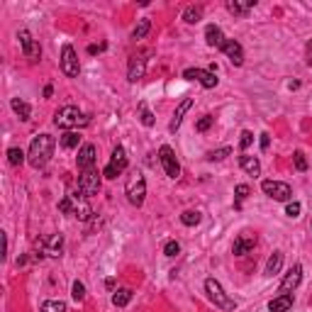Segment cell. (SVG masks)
<instances>
[{
  "label": "cell",
  "mask_w": 312,
  "mask_h": 312,
  "mask_svg": "<svg viewBox=\"0 0 312 312\" xmlns=\"http://www.w3.org/2000/svg\"><path fill=\"white\" fill-rule=\"evenodd\" d=\"M51 154H54V137L51 134H37L30 144L27 161H30L32 168H44L49 163Z\"/></svg>",
  "instance_id": "1"
},
{
  "label": "cell",
  "mask_w": 312,
  "mask_h": 312,
  "mask_svg": "<svg viewBox=\"0 0 312 312\" xmlns=\"http://www.w3.org/2000/svg\"><path fill=\"white\" fill-rule=\"evenodd\" d=\"M88 122H90V117L83 115L76 105H66V108H61V110L56 113V117H54V124L61 127V129H69V132H74L76 127H85Z\"/></svg>",
  "instance_id": "2"
},
{
  "label": "cell",
  "mask_w": 312,
  "mask_h": 312,
  "mask_svg": "<svg viewBox=\"0 0 312 312\" xmlns=\"http://www.w3.org/2000/svg\"><path fill=\"white\" fill-rule=\"evenodd\" d=\"M124 193H127L129 205H134V207H139L144 202V197H147V181H144V176L139 171L129 176V181L124 186Z\"/></svg>",
  "instance_id": "3"
},
{
  "label": "cell",
  "mask_w": 312,
  "mask_h": 312,
  "mask_svg": "<svg viewBox=\"0 0 312 312\" xmlns=\"http://www.w3.org/2000/svg\"><path fill=\"white\" fill-rule=\"evenodd\" d=\"M205 293H207V298H210L220 310H234V308H236V303L225 293V288H222L215 278H207V280H205Z\"/></svg>",
  "instance_id": "4"
},
{
  "label": "cell",
  "mask_w": 312,
  "mask_h": 312,
  "mask_svg": "<svg viewBox=\"0 0 312 312\" xmlns=\"http://www.w3.org/2000/svg\"><path fill=\"white\" fill-rule=\"evenodd\" d=\"M78 193L83 195V197H90V195L100 193V173L95 168L80 173V178H78Z\"/></svg>",
  "instance_id": "5"
},
{
  "label": "cell",
  "mask_w": 312,
  "mask_h": 312,
  "mask_svg": "<svg viewBox=\"0 0 312 312\" xmlns=\"http://www.w3.org/2000/svg\"><path fill=\"white\" fill-rule=\"evenodd\" d=\"M61 71H64L69 78H76L78 74H80V64H78L76 49H74L71 44H64V49H61Z\"/></svg>",
  "instance_id": "6"
},
{
  "label": "cell",
  "mask_w": 312,
  "mask_h": 312,
  "mask_svg": "<svg viewBox=\"0 0 312 312\" xmlns=\"http://www.w3.org/2000/svg\"><path fill=\"white\" fill-rule=\"evenodd\" d=\"M158 158H161V166H163L166 176L176 181V178L181 176V163H178V158L173 154V149H171V147H161V149H158Z\"/></svg>",
  "instance_id": "7"
},
{
  "label": "cell",
  "mask_w": 312,
  "mask_h": 312,
  "mask_svg": "<svg viewBox=\"0 0 312 312\" xmlns=\"http://www.w3.org/2000/svg\"><path fill=\"white\" fill-rule=\"evenodd\" d=\"M261 188H264V193L269 195V197L278 200V202H288V200L293 197L290 186H288V183H280V181H264Z\"/></svg>",
  "instance_id": "8"
},
{
  "label": "cell",
  "mask_w": 312,
  "mask_h": 312,
  "mask_svg": "<svg viewBox=\"0 0 312 312\" xmlns=\"http://www.w3.org/2000/svg\"><path fill=\"white\" fill-rule=\"evenodd\" d=\"M124 168H127V152H124L122 147H115L113 158H110V163L105 166L103 176H105V178H117V176H119Z\"/></svg>",
  "instance_id": "9"
},
{
  "label": "cell",
  "mask_w": 312,
  "mask_h": 312,
  "mask_svg": "<svg viewBox=\"0 0 312 312\" xmlns=\"http://www.w3.org/2000/svg\"><path fill=\"white\" fill-rule=\"evenodd\" d=\"M183 78L186 80H197L202 88H215L217 85V76L212 71H205V69H186Z\"/></svg>",
  "instance_id": "10"
},
{
  "label": "cell",
  "mask_w": 312,
  "mask_h": 312,
  "mask_svg": "<svg viewBox=\"0 0 312 312\" xmlns=\"http://www.w3.org/2000/svg\"><path fill=\"white\" fill-rule=\"evenodd\" d=\"M300 280H303V266H300V264H295L290 271L285 273V278L280 280V295L293 293V290L300 285Z\"/></svg>",
  "instance_id": "11"
},
{
  "label": "cell",
  "mask_w": 312,
  "mask_h": 312,
  "mask_svg": "<svg viewBox=\"0 0 312 312\" xmlns=\"http://www.w3.org/2000/svg\"><path fill=\"white\" fill-rule=\"evenodd\" d=\"M17 39H20V44H22V54L30 59V61H39V54H41V49H39V44L32 39V35L27 32V30H22L20 35H17Z\"/></svg>",
  "instance_id": "12"
},
{
  "label": "cell",
  "mask_w": 312,
  "mask_h": 312,
  "mask_svg": "<svg viewBox=\"0 0 312 312\" xmlns=\"http://www.w3.org/2000/svg\"><path fill=\"white\" fill-rule=\"evenodd\" d=\"M69 202H71V212H69V215H74V217L83 220V222L93 217V207H90L80 195H69Z\"/></svg>",
  "instance_id": "13"
},
{
  "label": "cell",
  "mask_w": 312,
  "mask_h": 312,
  "mask_svg": "<svg viewBox=\"0 0 312 312\" xmlns=\"http://www.w3.org/2000/svg\"><path fill=\"white\" fill-rule=\"evenodd\" d=\"M254 246H256V234L244 232V234H239V236L234 239L232 254H234V256H244V254H249Z\"/></svg>",
  "instance_id": "14"
},
{
  "label": "cell",
  "mask_w": 312,
  "mask_h": 312,
  "mask_svg": "<svg viewBox=\"0 0 312 312\" xmlns=\"http://www.w3.org/2000/svg\"><path fill=\"white\" fill-rule=\"evenodd\" d=\"M76 163H78V168L90 171V168L95 166V147H93V144H83V147L78 149Z\"/></svg>",
  "instance_id": "15"
},
{
  "label": "cell",
  "mask_w": 312,
  "mask_h": 312,
  "mask_svg": "<svg viewBox=\"0 0 312 312\" xmlns=\"http://www.w3.org/2000/svg\"><path fill=\"white\" fill-rule=\"evenodd\" d=\"M222 51L227 54V59L232 61L234 66H241L244 64V49H241V44L236 39H227L225 46H222Z\"/></svg>",
  "instance_id": "16"
},
{
  "label": "cell",
  "mask_w": 312,
  "mask_h": 312,
  "mask_svg": "<svg viewBox=\"0 0 312 312\" xmlns=\"http://www.w3.org/2000/svg\"><path fill=\"white\" fill-rule=\"evenodd\" d=\"M144 71H147V61L142 56H132L129 59V69H127V80L137 83L139 78H144Z\"/></svg>",
  "instance_id": "17"
},
{
  "label": "cell",
  "mask_w": 312,
  "mask_h": 312,
  "mask_svg": "<svg viewBox=\"0 0 312 312\" xmlns=\"http://www.w3.org/2000/svg\"><path fill=\"white\" fill-rule=\"evenodd\" d=\"M193 98H186L178 108H176V113H173V119L168 122V132H178V127H181V122H183V117H186V113L193 108Z\"/></svg>",
  "instance_id": "18"
},
{
  "label": "cell",
  "mask_w": 312,
  "mask_h": 312,
  "mask_svg": "<svg viewBox=\"0 0 312 312\" xmlns=\"http://www.w3.org/2000/svg\"><path fill=\"white\" fill-rule=\"evenodd\" d=\"M41 246V254H49V256H61V246H64V236L61 234H51L46 241L39 244Z\"/></svg>",
  "instance_id": "19"
},
{
  "label": "cell",
  "mask_w": 312,
  "mask_h": 312,
  "mask_svg": "<svg viewBox=\"0 0 312 312\" xmlns=\"http://www.w3.org/2000/svg\"><path fill=\"white\" fill-rule=\"evenodd\" d=\"M205 41H207V46L222 49L227 39H225V35H222V30H220L217 25H207V27H205Z\"/></svg>",
  "instance_id": "20"
},
{
  "label": "cell",
  "mask_w": 312,
  "mask_h": 312,
  "mask_svg": "<svg viewBox=\"0 0 312 312\" xmlns=\"http://www.w3.org/2000/svg\"><path fill=\"white\" fill-rule=\"evenodd\" d=\"M239 166L249 173V176H261V163H259V158L256 156H246V154H241L239 156Z\"/></svg>",
  "instance_id": "21"
},
{
  "label": "cell",
  "mask_w": 312,
  "mask_h": 312,
  "mask_svg": "<svg viewBox=\"0 0 312 312\" xmlns=\"http://www.w3.org/2000/svg\"><path fill=\"white\" fill-rule=\"evenodd\" d=\"M293 308V295L288 293V295H278V298H273L271 303H269V310L271 312H288Z\"/></svg>",
  "instance_id": "22"
},
{
  "label": "cell",
  "mask_w": 312,
  "mask_h": 312,
  "mask_svg": "<svg viewBox=\"0 0 312 312\" xmlns=\"http://www.w3.org/2000/svg\"><path fill=\"white\" fill-rule=\"evenodd\" d=\"M256 5V0H246V2H236V0H227V10L232 15H246L251 7Z\"/></svg>",
  "instance_id": "23"
},
{
  "label": "cell",
  "mask_w": 312,
  "mask_h": 312,
  "mask_svg": "<svg viewBox=\"0 0 312 312\" xmlns=\"http://www.w3.org/2000/svg\"><path fill=\"white\" fill-rule=\"evenodd\" d=\"M183 20H186L188 25L200 22V20H202V7H200V5H188V7L183 10Z\"/></svg>",
  "instance_id": "24"
},
{
  "label": "cell",
  "mask_w": 312,
  "mask_h": 312,
  "mask_svg": "<svg viewBox=\"0 0 312 312\" xmlns=\"http://www.w3.org/2000/svg\"><path fill=\"white\" fill-rule=\"evenodd\" d=\"M12 110H15V115L20 117V119H30V115H32V110H30V105L25 103V100H20V98H12Z\"/></svg>",
  "instance_id": "25"
},
{
  "label": "cell",
  "mask_w": 312,
  "mask_h": 312,
  "mask_svg": "<svg viewBox=\"0 0 312 312\" xmlns=\"http://www.w3.org/2000/svg\"><path fill=\"white\" fill-rule=\"evenodd\" d=\"M129 300H132V290L129 288H119L115 295H113V305L115 308H127Z\"/></svg>",
  "instance_id": "26"
},
{
  "label": "cell",
  "mask_w": 312,
  "mask_h": 312,
  "mask_svg": "<svg viewBox=\"0 0 312 312\" xmlns=\"http://www.w3.org/2000/svg\"><path fill=\"white\" fill-rule=\"evenodd\" d=\"M280 266H283V251H273V256L266 264V275H275L280 271Z\"/></svg>",
  "instance_id": "27"
},
{
  "label": "cell",
  "mask_w": 312,
  "mask_h": 312,
  "mask_svg": "<svg viewBox=\"0 0 312 312\" xmlns=\"http://www.w3.org/2000/svg\"><path fill=\"white\" fill-rule=\"evenodd\" d=\"M149 30H152V22H149V17H142L139 20V25L132 30V39H144L149 35Z\"/></svg>",
  "instance_id": "28"
},
{
  "label": "cell",
  "mask_w": 312,
  "mask_h": 312,
  "mask_svg": "<svg viewBox=\"0 0 312 312\" xmlns=\"http://www.w3.org/2000/svg\"><path fill=\"white\" fill-rule=\"evenodd\" d=\"M200 220H202V215H200L197 210H186V212L181 215V222H183L186 227H195V225H200Z\"/></svg>",
  "instance_id": "29"
},
{
  "label": "cell",
  "mask_w": 312,
  "mask_h": 312,
  "mask_svg": "<svg viewBox=\"0 0 312 312\" xmlns=\"http://www.w3.org/2000/svg\"><path fill=\"white\" fill-rule=\"evenodd\" d=\"M78 142H80L78 132H66V134H61V147H64V149H76Z\"/></svg>",
  "instance_id": "30"
},
{
  "label": "cell",
  "mask_w": 312,
  "mask_h": 312,
  "mask_svg": "<svg viewBox=\"0 0 312 312\" xmlns=\"http://www.w3.org/2000/svg\"><path fill=\"white\" fill-rule=\"evenodd\" d=\"M39 312H66V303L64 300H46Z\"/></svg>",
  "instance_id": "31"
},
{
  "label": "cell",
  "mask_w": 312,
  "mask_h": 312,
  "mask_svg": "<svg viewBox=\"0 0 312 312\" xmlns=\"http://www.w3.org/2000/svg\"><path fill=\"white\" fill-rule=\"evenodd\" d=\"M7 161H10L12 166H20V163L25 161V152H22V149H17V147L7 149Z\"/></svg>",
  "instance_id": "32"
},
{
  "label": "cell",
  "mask_w": 312,
  "mask_h": 312,
  "mask_svg": "<svg viewBox=\"0 0 312 312\" xmlns=\"http://www.w3.org/2000/svg\"><path fill=\"white\" fill-rule=\"evenodd\" d=\"M71 295H74V300H76V303H83V300H85V285H83L80 280H76V283H74V288H71Z\"/></svg>",
  "instance_id": "33"
},
{
  "label": "cell",
  "mask_w": 312,
  "mask_h": 312,
  "mask_svg": "<svg viewBox=\"0 0 312 312\" xmlns=\"http://www.w3.org/2000/svg\"><path fill=\"white\" fill-rule=\"evenodd\" d=\"M230 154H232V149H230V147H225V149H215V152H210V154H207V161H222V158H227Z\"/></svg>",
  "instance_id": "34"
},
{
  "label": "cell",
  "mask_w": 312,
  "mask_h": 312,
  "mask_svg": "<svg viewBox=\"0 0 312 312\" xmlns=\"http://www.w3.org/2000/svg\"><path fill=\"white\" fill-rule=\"evenodd\" d=\"M139 113H142V117H139V119H142V124H144V127H152V124H154V115L147 110V105H144V103L139 105Z\"/></svg>",
  "instance_id": "35"
},
{
  "label": "cell",
  "mask_w": 312,
  "mask_h": 312,
  "mask_svg": "<svg viewBox=\"0 0 312 312\" xmlns=\"http://www.w3.org/2000/svg\"><path fill=\"white\" fill-rule=\"evenodd\" d=\"M212 119H215V117H210V115H202V117H200V119H197V124H195V129H197V132H207V129L212 127Z\"/></svg>",
  "instance_id": "36"
},
{
  "label": "cell",
  "mask_w": 312,
  "mask_h": 312,
  "mask_svg": "<svg viewBox=\"0 0 312 312\" xmlns=\"http://www.w3.org/2000/svg\"><path fill=\"white\" fill-rule=\"evenodd\" d=\"M251 142H254V134H251L249 129H244V132H241V139H239V149H241V152H244V149H249V147H251Z\"/></svg>",
  "instance_id": "37"
},
{
  "label": "cell",
  "mask_w": 312,
  "mask_h": 312,
  "mask_svg": "<svg viewBox=\"0 0 312 312\" xmlns=\"http://www.w3.org/2000/svg\"><path fill=\"white\" fill-rule=\"evenodd\" d=\"M163 254H166V256H178V254H181V244H178V241H166Z\"/></svg>",
  "instance_id": "38"
},
{
  "label": "cell",
  "mask_w": 312,
  "mask_h": 312,
  "mask_svg": "<svg viewBox=\"0 0 312 312\" xmlns=\"http://www.w3.org/2000/svg\"><path fill=\"white\" fill-rule=\"evenodd\" d=\"M234 193H236V202H234V207L239 210V207H241V200L249 195V186H244V183H241V186H236V191H234Z\"/></svg>",
  "instance_id": "39"
},
{
  "label": "cell",
  "mask_w": 312,
  "mask_h": 312,
  "mask_svg": "<svg viewBox=\"0 0 312 312\" xmlns=\"http://www.w3.org/2000/svg\"><path fill=\"white\" fill-rule=\"evenodd\" d=\"M293 161H295V168L298 171H308V161H305V154L303 152H295L293 154Z\"/></svg>",
  "instance_id": "40"
},
{
  "label": "cell",
  "mask_w": 312,
  "mask_h": 312,
  "mask_svg": "<svg viewBox=\"0 0 312 312\" xmlns=\"http://www.w3.org/2000/svg\"><path fill=\"white\" fill-rule=\"evenodd\" d=\"M300 210H303L300 202H288V205H285V215H288V217H298Z\"/></svg>",
  "instance_id": "41"
},
{
  "label": "cell",
  "mask_w": 312,
  "mask_h": 312,
  "mask_svg": "<svg viewBox=\"0 0 312 312\" xmlns=\"http://www.w3.org/2000/svg\"><path fill=\"white\" fill-rule=\"evenodd\" d=\"M269 144H271V137H269V134L264 132V134H261V149L266 152V149H269Z\"/></svg>",
  "instance_id": "42"
},
{
  "label": "cell",
  "mask_w": 312,
  "mask_h": 312,
  "mask_svg": "<svg viewBox=\"0 0 312 312\" xmlns=\"http://www.w3.org/2000/svg\"><path fill=\"white\" fill-rule=\"evenodd\" d=\"M103 49H105V44H98V46L90 44V46H88V54H98V51H103Z\"/></svg>",
  "instance_id": "43"
},
{
  "label": "cell",
  "mask_w": 312,
  "mask_h": 312,
  "mask_svg": "<svg viewBox=\"0 0 312 312\" xmlns=\"http://www.w3.org/2000/svg\"><path fill=\"white\" fill-rule=\"evenodd\" d=\"M305 54H308V66H312V41H308V49H305Z\"/></svg>",
  "instance_id": "44"
},
{
  "label": "cell",
  "mask_w": 312,
  "mask_h": 312,
  "mask_svg": "<svg viewBox=\"0 0 312 312\" xmlns=\"http://www.w3.org/2000/svg\"><path fill=\"white\" fill-rule=\"evenodd\" d=\"M105 288L113 290V288H115V278H108V280H105Z\"/></svg>",
  "instance_id": "45"
},
{
  "label": "cell",
  "mask_w": 312,
  "mask_h": 312,
  "mask_svg": "<svg viewBox=\"0 0 312 312\" xmlns=\"http://www.w3.org/2000/svg\"><path fill=\"white\" fill-rule=\"evenodd\" d=\"M51 93H54V88H51V85H46V88H44V98H51Z\"/></svg>",
  "instance_id": "46"
}]
</instances>
